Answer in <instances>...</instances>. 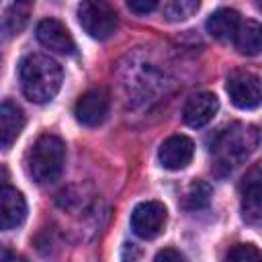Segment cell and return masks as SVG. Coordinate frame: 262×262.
Returning a JSON list of instances; mask_svg holds the SVG:
<instances>
[{
    "mask_svg": "<svg viewBox=\"0 0 262 262\" xmlns=\"http://www.w3.org/2000/svg\"><path fill=\"white\" fill-rule=\"evenodd\" d=\"M223 262H262L260 250L252 244H235L227 250Z\"/></svg>",
    "mask_w": 262,
    "mask_h": 262,
    "instance_id": "obj_19",
    "label": "cell"
},
{
    "mask_svg": "<svg viewBox=\"0 0 262 262\" xmlns=\"http://www.w3.org/2000/svg\"><path fill=\"white\" fill-rule=\"evenodd\" d=\"M31 16V4L27 2H16V4H10L4 14L0 16V35L2 37H14L18 35L27 20Z\"/></svg>",
    "mask_w": 262,
    "mask_h": 262,
    "instance_id": "obj_15",
    "label": "cell"
},
{
    "mask_svg": "<svg viewBox=\"0 0 262 262\" xmlns=\"http://www.w3.org/2000/svg\"><path fill=\"white\" fill-rule=\"evenodd\" d=\"M121 258H123V262H137L141 258V250L135 244H125L123 252H121Z\"/></svg>",
    "mask_w": 262,
    "mask_h": 262,
    "instance_id": "obj_23",
    "label": "cell"
},
{
    "mask_svg": "<svg viewBox=\"0 0 262 262\" xmlns=\"http://www.w3.org/2000/svg\"><path fill=\"white\" fill-rule=\"evenodd\" d=\"M27 217V201L25 196L12 188L2 186L0 188V229H14L18 227Z\"/></svg>",
    "mask_w": 262,
    "mask_h": 262,
    "instance_id": "obj_12",
    "label": "cell"
},
{
    "mask_svg": "<svg viewBox=\"0 0 262 262\" xmlns=\"http://www.w3.org/2000/svg\"><path fill=\"white\" fill-rule=\"evenodd\" d=\"M194 156V143L186 135H170L158 149V160L166 170H184Z\"/></svg>",
    "mask_w": 262,
    "mask_h": 262,
    "instance_id": "obj_9",
    "label": "cell"
},
{
    "mask_svg": "<svg viewBox=\"0 0 262 262\" xmlns=\"http://www.w3.org/2000/svg\"><path fill=\"white\" fill-rule=\"evenodd\" d=\"M0 262H29V260L16 250L8 248L6 244H0Z\"/></svg>",
    "mask_w": 262,
    "mask_h": 262,
    "instance_id": "obj_22",
    "label": "cell"
},
{
    "mask_svg": "<svg viewBox=\"0 0 262 262\" xmlns=\"http://www.w3.org/2000/svg\"><path fill=\"white\" fill-rule=\"evenodd\" d=\"M219 111V100L215 94L211 92H199V94H192L186 102H184V108H182V119L188 127H205L207 123L213 121V117L217 115Z\"/></svg>",
    "mask_w": 262,
    "mask_h": 262,
    "instance_id": "obj_11",
    "label": "cell"
},
{
    "mask_svg": "<svg viewBox=\"0 0 262 262\" xmlns=\"http://www.w3.org/2000/svg\"><path fill=\"white\" fill-rule=\"evenodd\" d=\"M199 2L196 0H170L162 6V16L170 23H178V20H186L190 18L196 10H199Z\"/></svg>",
    "mask_w": 262,
    "mask_h": 262,
    "instance_id": "obj_17",
    "label": "cell"
},
{
    "mask_svg": "<svg viewBox=\"0 0 262 262\" xmlns=\"http://www.w3.org/2000/svg\"><path fill=\"white\" fill-rule=\"evenodd\" d=\"M239 25H242V18H239L237 10H233V8H219V10H215L207 18L205 27H207L209 35H213L217 41L229 43V41L235 39Z\"/></svg>",
    "mask_w": 262,
    "mask_h": 262,
    "instance_id": "obj_14",
    "label": "cell"
},
{
    "mask_svg": "<svg viewBox=\"0 0 262 262\" xmlns=\"http://www.w3.org/2000/svg\"><path fill=\"white\" fill-rule=\"evenodd\" d=\"M6 180H8V170L0 164V188H2V186H6Z\"/></svg>",
    "mask_w": 262,
    "mask_h": 262,
    "instance_id": "obj_24",
    "label": "cell"
},
{
    "mask_svg": "<svg viewBox=\"0 0 262 262\" xmlns=\"http://www.w3.org/2000/svg\"><path fill=\"white\" fill-rule=\"evenodd\" d=\"M242 213L252 225L260 223L262 217V172L260 164H254L242 182Z\"/></svg>",
    "mask_w": 262,
    "mask_h": 262,
    "instance_id": "obj_8",
    "label": "cell"
},
{
    "mask_svg": "<svg viewBox=\"0 0 262 262\" xmlns=\"http://www.w3.org/2000/svg\"><path fill=\"white\" fill-rule=\"evenodd\" d=\"M63 164H66V143L51 133L41 135L27 154L29 176L39 184L57 180L63 170Z\"/></svg>",
    "mask_w": 262,
    "mask_h": 262,
    "instance_id": "obj_3",
    "label": "cell"
},
{
    "mask_svg": "<svg viewBox=\"0 0 262 262\" xmlns=\"http://www.w3.org/2000/svg\"><path fill=\"white\" fill-rule=\"evenodd\" d=\"M127 6H129L131 12L147 14V12H151V10L158 8V2H156V0H133V2H129Z\"/></svg>",
    "mask_w": 262,
    "mask_h": 262,
    "instance_id": "obj_21",
    "label": "cell"
},
{
    "mask_svg": "<svg viewBox=\"0 0 262 262\" xmlns=\"http://www.w3.org/2000/svg\"><path fill=\"white\" fill-rule=\"evenodd\" d=\"M78 20L92 39H108L117 29V12L106 2L86 0L78 6Z\"/></svg>",
    "mask_w": 262,
    "mask_h": 262,
    "instance_id": "obj_4",
    "label": "cell"
},
{
    "mask_svg": "<svg viewBox=\"0 0 262 262\" xmlns=\"http://www.w3.org/2000/svg\"><path fill=\"white\" fill-rule=\"evenodd\" d=\"M260 145V131L254 125H231L215 133L211 143V154L215 158V168L231 172L235 166L244 164Z\"/></svg>",
    "mask_w": 262,
    "mask_h": 262,
    "instance_id": "obj_2",
    "label": "cell"
},
{
    "mask_svg": "<svg viewBox=\"0 0 262 262\" xmlns=\"http://www.w3.org/2000/svg\"><path fill=\"white\" fill-rule=\"evenodd\" d=\"M37 39L43 47H47L55 53H61V55H72L76 51L74 37L70 35L66 25L55 18H43L37 25Z\"/></svg>",
    "mask_w": 262,
    "mask_h": 262,
    "instance_id": "obj_10",
    "label": "cell"
},
{
    "mask_svg": "<svg viewBox=\"0 0 262 262\" xmlns=\"http://www.w3.org/2000/svg\"><path fill=\"white\" fill-rule=\"evenodd\" d=\"M225 90L237 108L252 111L260 104V78L248 70H235L227 76Z\"/></svg>",
    "mask_w": 262,
    "mask_h": 262,
    "instance_id": "obj_5",
    "label": "cell"
},
{
    "mask_svg": "<svg viewBox=\"0 0 262 262\" xmlns=\"http://www.w3.org/2000/svg\"><path fill=\"white\" fill-rule=\"evenodd\" d=\"M154 262H188L178 250H174V248H164V250H160L158 254H156V260Z\"/></svg>",
    "mask_w": 262,
    "mask_h": 262,
    "instance_id": "obj_20",
    "label": "cell"
},
{
    "mask_svg": "<svg viewBox=\"0 0 262 262\" xmlns=\"http://www.w3.org/2000/svg\"><path fill=\"white\" fill-rule=\"evenodd\" d=\"M211 201V186L203 180H194L188 188H186V194H184V207L186 209H203L207 207Z\"/></svg>",
    "mask_w": 262,
    "mask_h": 262,
    "instance_id": "obj_18",
    "label": "cell"
},
{
    "mask_svg": "<svg viewBox=\"0 0 262 262\" xmlns=\"http://www.w3.org/2000/svg\"><path fill=\"white\" fill-rule=\"evenodd\" d=\"M18 80L25 96L31 102H49L61 88V66L43 53L27 55L18 66Z\"/></svg>",
    "mask_w": 262,
    "mask_h": 262,
    "instance_id": "obj_1",
    "label": "cell"
},
{
    "mask_svg": "<svg viewBox=\"0 0 262 262\" xmlns=\"http://www.w3.org/2000/svg\"><path fill=\"white\" fill-rule=\"evenodd\" d=\"M108 108H111L108 92L104 88H92L78 98V102L74 106V115H76L78 123H82L86 127H98L106 119Z\"/></svg>",
    "mask_w": 262,
    "mask_h": 262,
    "instance_id": "obj_7",
    "label": "cell"
},
{
    "mask_svg": "<svg viewBox=\"0 0 262 262\" xmlns=\"http://www.w3.org/2000/svg\"><path fill=\"white\" fill-rule=\"evenodd\" d=\"M23 129H25L23 108L12 100L0 102V147L8 149L18 139Z\"/></svg>",
    "mask_w": 262,
    "mask_h": 262,
    "instance_id": "obj_13",
    "label": "cell"
},
{
    "mask_svg": "<svg viewBox=\"0 0 262 262\" xmlns=\"http://www.w3.org/2000/svg\"><path fill=\"white\" fill-rule=\"evenodd\" d=\"M168 219V211L160 201H143L131 211V229L143 239H154L160 235Z\"/></svg>",
    "mask_w": 262,
    "mask_h": 262,
    "instance_id": "obj_6",
    "label": "cell"
},
{
    "mask_svg": "<svg viewBox=\"0 0 262 262\" xmlns=\"http://www.w3.org/2000/svg\"><path fill=\"white\" fill-rule=\"evenodd\" d=\"M235 47L239 49V53L244 55H256L262 47V29L256 20H246L239 25L237 35L233 39Z\"/></svg>",
    "mask_w": 262,
    "mask_h": 262,
    "instance_id": "obj_16",
    "label": "cell"
}]
</instances>
